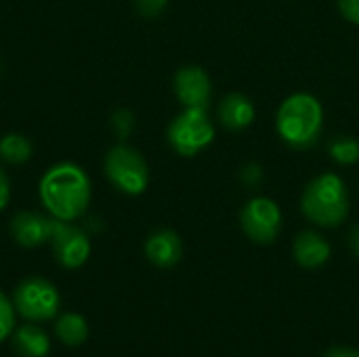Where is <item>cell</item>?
Here are the masks:
<instances>
[{
  "label": "cell",
  "instance_id": "obj_1",
  "mask_svg": "<svg viewBox=\"0 0 359 357\" xmlns=\"http://www.w3.org/2000/svg\"><path fill=\"white\" fill-rule=\"evenodd\" d=\"M40 202L57 221H76L84 217L90 206L93 185L86 170L74 162H59L50 166L38 185Z\"/></svg>",
  "mask_w": 359,
  "mask_h": 357
},
{
  "label": "cell",
  "instance_id": "obj_2",
  "mask_svg": "<svg viewBox=\"0 0 359 357\" xmlns=\"http://www.w3.org/2000/svg\"><path fill=\"white\" fill-rule=\"evenodd\" d=\"M276 126L280 137L294 149H307L318 143L324 126L322 103L309 93H294L278 109Z\"/></svg>",
  "mask_w": 359,
  "mask_h": 357
},
{
  "label": "cell",
  "instance_id": "obj_3",
  "mask_svg": "<svg viewBox=\"0 0 359 357\" xmlns=\"http://www.w3.org/2000/svg\"><path fill=\"white\" fill-rule=\"evenodd\" d=\"M303 215L320 227H337L349 215L347 185L339 175L326 173L316 177L301 200Z\"/></svg>",
  "mask_w": 359,
  "mask_h": 357
},
{
  "label": "cell",
  "instance_id": "obj_4",
  "mask_svg": "<svg viewBox=\"0 0 359 357\" xmlns=\"http://www.w3.org/2000/svg\"><path fill=\"white\" fill-rule=\"evenodd\" d=\"M105 177L118 191L139 196L149 185V166L139 149L118 143L105 156Z\"/></svg>",
  "mask_w": 359,
  "mask_h": 357
},
{
  "label": "cell",
  "instance_id": "obj_5",
  "mask_svg": "<svg viewBox=\"0 0 359 357\" xmlns=\"http://www.w3.org/2000/svg\"><path fill=\"white\" fill-rule=\"evenodd\" d=\"M170 147L183 156L194 158L202 149H206L215 139V126L206 114V109L200 107H185L166 130Z\"/></svg>",
  "mask_w": 359,
  "mask_h": 357
},
{
  "label": "cell",
  "instance_id": "obj_6",
  "mask_svg": "<svg viewBox=\"0 0 359 357\" xmlns=\"http://www.w3.org/2000/svg\"><path fill=\"white\" fill-rule=\"evenodd\" d=\"M15 309L27 322H48L61 309V295L46 278H25L13 292Z\"/></svg>",
  "mask_w": 359,
  "mask_h": 357
},
{
  "label": "cell",
  "instance_id": "obj_7",
  "mask_svg": "<svg viewBox=\"0 0 359 357\" xmlns=\"http://www.w3.org/2000/svg\"><path fill=\"white\" fill-rule=\"evenodd\" d=\"M244 234L257 244H271L282 229V210L269 198H252L240 213Z\"/></svg>",
  "mask_w": 359,
  "mask_h": 357
},
{
  "label": "cell",
  "instance_id": "obj_8",
  "mask_svg": "<svg viewBox=\"0 0 359 357\" xmlns=\"http://www.w3.org/2000/svg\"><path fill=\"white\" fill-rule=\"evenodd\" d=\"M53 255L65 269L82 267L90 257V238L84 229L74 225L72 221H57L53 219V234H50Z\"/></svg>",
  "mask_w": 359,
  "mask_h": 357
},
{
  "label": "cell",
  "instance_id": "obj_9",
  "mask_svg": "<svg viewBox=\"0 0 359 357\" xmlns=\"http://www.w3.org/2000/svg\"><path fill=\"white\" fill-rule=\"evenodd\" d=\"M172 86L183 107H200V109L208 107L212 95V82L210 76L200 65H183L181 69H177Z\"/></svg>",
  "mask_w": 359,
  "mask_h": 357
},
{
  "label": "cell",
  "instance_id": "obj_10",
  "mask_svg": "<svg viewBox=\"0 0 359 357\" xmlns=\"http://www.w3.org/2000/svg\"><path fill=\"white\" fill-rule=\"evenodd\" d=\"M53 217H44L34 210H21L11 219V236L23 248H38L50 242Z\"/></svg>",
  "mask_w": 359,
  "mask_h": 357
},
{
  "label": "cell",
  "instance_id": "obj_11",
  "mask_svg": "<svg viewBox=\"0 0 359 357\" xmlns=\"http://www.w3.org/2000/svg\"><path fill=\"white\" fill-rule=\"evenodd\" d=\"M145 257L156 267L170 269L183 257V242L172 229H156L145 240Z\"/></svg>",
  "mask_w": 359,
  "mask_h": 357
},
{
  "label": "cell",
  "instance_id": "obj_12",
  "mask_svg": "<svg viewBox=\"0 0 359 357\" xmlns=\"http://www.w3.org/2000/svg\"><path fill=\"white\" fill-rule=\"evenodd\" d=\"M332 255L330 244L318 231H301L294 240V261L305 269H318L328 263Z\"/></svg>",
  "mask_w": 359,
  "mask_h": 357
},
{
  "label": "cell",
  "instance_id": "obj_13",
  "mask_svg": "<svg viewBox=\"0 0 359 357\" xmlns=\"http://www.w3.org/2000/svg\"><path fill=\"white\" fill-rule=\"evenodd\" d=\"M257 116L255 103L242 95V93H231L227 95L221 105H219V118L223 122V126H227L229 130H244L252 124Z\"/></svg>",
  "mask_w": 359,
  "mask_h": 357
},
{
  "label": "cell",
  "instance_id": "obj_14",
  "mask_svg": "<svg viewBox=\"0 0 359 357\" xmlns=\"http://www.w3.org/2000/svg\"><path fill=\"white\" fill-rule=\"evenodd\" d=\"M13 347L21 357H46L50 351V337L34 324L13 332Z\"/></svg>",
  "mask_w": 359,
  "mask_h": 357
},
{
  "label": "cell",
  "instance_id": "obj_15",
  "mask_svg": "<svg viewBox=\"0 0 359 357\" xmlns=\"http://www.w3.org/2000/svg\"><path fill=\"white\" fill-rule=\"evenodd\" d=\"M57 339L67 347H78L88 339V324L80 314H61L55 322Z\"/></svg>",
  "mask_w": 359,
  "mask_h": 357
},
{
  "label": "cell",
  "instance_id": "obj_16",
  "mask_svg": "<svg viewBox=\"0 0 359 357\" xmlns=\"http://www.w3.org/2000/svg\"><path fill=\"white\" fill-rule=\"evenodd\" d=\"M32 141L21 133H6L0 137V160L6 164H25L32 158Z\"/></svg>",
  "mask_w": 359,
  "mask_h": 357
},
{
  "label": "cell",
  "instance_id": "obj_17",
  "mask_svg": "<svg viewBox=\"0 0 359 357\" xmlns=\"http://www.w3.org/2000/svg\"><path fill=\"white\" fill-rule=\"evenodd\" d=\"M328 151L332 160H337L339 164H355L359 160V141L349 135L334 137L328 143Z\"/></svg>",
  "mask_w": 359,
  "mask_h": 357
},
{
  "label": "cell",
  "instance_id": "obj_18",
  "mask_svg": "<svg viewBox=\"0 0 359 357\" xmlns=\"http://www.w3.org/2000/svg\"><path fill=\"white\" fill-rule=\"evenodd\" d=\"M15 303L0 292V343L15 332Z\"/></svg>",
  "mask_w": 359,
  "mask_h": 357
},
{
  "label": "cell",
  "instance_id": "obj_19",
  "mask_svg": "<svg viewBox=\"0 0 359 357\" xmlns=\"http://www.w3.org/2000/svg\"><path fill=\"white\" fill-rule=\"evenodd\" d=\"M111 128L120 139H126L135 128V116L128 109H118L111 116Z\"/></svg>",
  "mask_w": 359,
  "mask_h": 357
},
{
  "label": "cell",
  "instance_id": "obj_20",
  "mask_svg": "<svg viewBox=\"0 0 359 357\" xmlns=\"http://www.w3.org/2000/svg\"><path fill=\"white\" fill-rule=\"evenodd\" d=\"M168 6V0H135V8L141 17L145 19H156L160 17Z\"/></svg>",
  "mask_w": 359,
  "mask_h": 357
},
{
  "label": "cell",
  "instance_id": "obj_21",
  "mask_svg": "<svg viewBox=\"0 0 359 357\" xmlns=\"http://www.w3.org/2000/svg\"><path fill=\"white\" fill-rule=\"evenodd\" d=\"M339 11L347 21L359 25V0H339Z\"/></svg>",
  "mask_w": 359,
  "mask_h": 357
},
{
  "label": "cell",
  "instance_id": "obj_22",
  "mask_svg": "<svg viewBox=\"0 0 359 357\" xmlns=\"http://www.w3.org/2000/svg\"><path fill=\"white\" fill-rule=\"evenodd\" d=\"M8 200H11V181L6 173L0 168V213L8 206Z\"/></svg>",
  "mask_w": 359,
  "mask_h": 357
},
{
  "label": "cell",
  "instance_id": "obj_23",
  "mask_svg": "<svg viewBox=\"0 0 359 357\" xmlns=\"http://www.w3.org/2000/svg\"><path fill=\"white\" fill-rule=\"evenodd\" d=\"M261 166H257V164H250L248 168H244L242 170V181L244 183H248V185H255V183H259L261 181Z\"/></svg>",
  "mask_w": 359,
  "mask_h": 357
},
{
  "label": "cell",
  "instance_id": "obj_24",
  "mask_svg": "<svg viewBox=\"0 0 359 357\" xmlns=\"http://www.w3.org/2000/svg\"><path fill=\"white\" fill-rule=\"evenodd\" d=\"M324 357H359V351L353 347H332Z\"/></svg>",
  "mask_w": 359,
  "mask_h": 357
},
{
  "label": "cell",
  "instance_id": "obj_25",
  "mask_svg": "<svg viewBox=\"0 0 359 357\" xmlns=\"http://www.w3.org/2000/svg\"><path fill=\"white\" fill-rule=\"evenodd\" d=\"M349 248H351V252L359 259V225H355L349 231Z\"/></svg>",
  "mask_w": 359,
  "mask_h": 357
}]
</instances>
